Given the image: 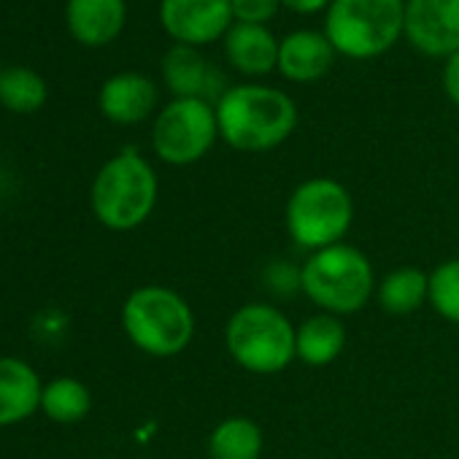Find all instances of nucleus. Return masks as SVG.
Wrapping results in <instances>:
<instances>
[{"label": "nucleus", "mask_w": 459, "mask_h": 459, "mask_svg": "<svg viewBox=\"0 0 459 459\" xmlns=\"http://www.w3.org/2000/svg\"><path fill=\"white\" fill-rule=\"evenodd\" d=\"M263 446V427L249 416H227L208 435L211 459H260Z\"/></svg>", "instance_id": "nucleus-18"}, {"label": "nucleus", "mask_w": 459, "mask_h": 459, "mask_svg": "<svg viewBox=\"0 0 459 459\" xmlns=\"http://www.w3.org/2000/svg\"><path fill=\"white\" fill-rule=\"evenodd\" d=\"M443 87H446V95L459 106V52L448 57L446 63V71H443Z\"/></svg>", "instance_id": "nucleus-25"}, {"label": "nucleus", "mask_w": 459, "mask_h": 459, "mask_svg": "<svg viewBox=\"0 0 459 459\" xmlns=\"http://www.w3.org/2000/svg\"><path fill=\"white\" fill-rule=\"evenodd\" d=\"M219 135L216 111L203 98H176L168 103L152 133L154 152L168 165H192L208 154Z\"/></svg>", "instance_id": "nucleus-8"}, {"label": "nucleus", "mask_w": 459, "mask_h": 459, "mask_svg": "<svg viewBox=\"0 0 459 459\" xmlns=\"http://www.w3.org/2000/svg\"><path fill=\"white\" fill-rule=\"evenodd\" d=\"M376 273L365 252L349 244H335L308 255L300 265V292L333 316L362 311L376 295Z\"/></svg>", "instance_id": "nucleus-2"}, {"label": "nucleus", "mask_w": 459, "mask_h": 459, "mask_svg": "<svg viewBox=\"0 0 459 459\" xmlns=\"http://www.w3.org/2000/svg\"><path fill=\"white\" fill-rule=\"evenodd\" d=\"M122 327L135 349L149 357H176L195 338V311L170 287L146 284L127 295Z\"/></svg>", "instance_id": "nucleus-4"}, {"label": "nucleus", "mask_w": 459, "mask_h": 459, "mask_svg": "<svg viewBox=\"0 0 459 459\" xmlns=\"http://www.w3.org/2000/svg\"><path fill=\"white\" fill-rule=\"evenodd\" d=\"M233 4V17L244 25H263L279 12V0H230Z\"/></svg>", "instance_id": "nucleus-24"}, {"label": "nucleus", "mask_w": 459, "mask_h": 459, "mask_svg": "<svg viewBox=\"0 0 459 459\" xmlns=\"http://www.w3.org/2000/svg\"><path fill=\"white\" fill-rule=\"evenodd\" d=\"M403 30V0H333L327 14L330 44L354 60L386 52Z\"/></svg>", "instance_id": "nucleus-7"}, {"label": "nucleus", "mask_w": 459, "mask_h": 459, "mask_svg": "<svg viewBox=\"0 0 459 459\" xmlns=\"http://www.w3.org/2000/svg\"><path fill=\"white\" fill-rule=\"evenodd\" d=\"M0 103L14 114H33L47 103V84L30 68L0 71Z\"/></svg>", "instance_id": "nucleus-21"}, {"label": "nucleus", "mask_w": 459, "mask_h": 459, "mask_svg": "<svg viewBox=\"0 0 459 459\" xmlns=\"http://www.w3.org/2000/svg\"><path fill=\"white\" fill-rule=\"evenodd\" d=\"M216 122L219 135L230 146L257 154L276 149L292 135L298 125V108L273 87L241 84L219 98Z\"/></svg>", "instance_id": "nucleus-1"}, {"label": "nucleus", "mask_w": 459, "mask_h": 459, "mask_svg": "<svg viewBox=\"0 0 459 459\" xmlns=\"http://www.w3.org/2000/svg\"><path fill=\"white\" fill-rule=\"evenodd\" d=\"M335 60V47L327 36L314 30H300L284 39L279 47V71L290 82H316L322 79Z\"/></svg>", "instance_id": "nucleus-13"}, {"label": "nucleus", "mask_w": 459, "mask_h": 459, "mask_svg": "<svg viewBox=\"0 0 459 459\" xmlns=\"http://www.w3.org/2000/svg\"><path fill=\"white\" fill-rule=\"evenodd\" d=\"M376 300L384 314L408 316L421 306H429V273L421 268H397L376 284Z\"/></svg>", "instance_id": "nucleus-17"}, {"label": "nucleus", "mask_w": 459, "mask_h": 459, "mask_svg": "<svg viewBox=\"0 0 459 459\" xmlns=\"http://www.w3.org/2000/svg\"><path fill=\"white\" fill-rule=\"evenodd\" d=\"M265 281H268L271 292H276L279 298H290V295L300 292V268L287 265V263H273L265 271Z\"/></svg>", "instance_id": "nucleus-23"}, {"label": "nucleus", "mask_w": 459, "mask_h": 459, "mask_svg": "<svg viewBox=\"0 0 459 459\" xmlns=\"http://www.w3.org/2000/svg\"><path fill=\"white\" fill-rule=\"evenodd\" d=\"M90 408H92V394L79 378L71 376L55 378L41 392V411L57 424L82 421L90 413Z\"/></svg>", "instance_id": "nucleus-20"}, {"label": "nucleus", "mask_w": 459, "mask_h": 459, "mask_svg": "<svg viewBox=\"0 0 459 459\" xmlns=\"http://www.w3.org/2000/svg\"><path fill=\"white\" fill-rule=\"evenodd\" d=\"M162 74L176 98H203L208 90V65L192 47H173L162 60Z\"/></svg>", "instance_id": "nucleus-19"}, {"label": "nucleus", "mask_w": 459, "mask_h": 459, "mask_svg": "<svg viewBox=\"0 0 459 459\" xmlns=\"http://www.w3.org/2000/svg\"><path fill=\"white\" fill-rule=\"evenodd\" d=\"M157 106V87L141 74H119L100 90V111L117 125L143 122Z\"/></svg>", "instance_id": "nucleus-12"}, {"label": "nucleus", "mask_w": 459, "mask_h": 459, "mask_svg": "<svg viewBox=\"0 0 459 459\" xmlns=\"http://www.w3.org/2000/svg\"><path fill=\"white\" fill-rule=\"evenodd\" d=\"M44 384L39 373L17 357H0V427L25 421L41 408Z\"/></svg>", "instance_id": "nucleus-11"}, {"label": "nucleus", "mask_w": 459, "mask_h": 459, "mask_svg": "<svg viewBox=\"0 0 459 459\" xmlns=\"http://www.w3.org/2000/svg\"><path fill=\"white\" fill-rule=\"evenodd\" d=\"M157 192L160 184L154 168L135 149H125L98 170L90 203L103 227L114 233H127L152 216Z\"/></svg>", "instance_id": "nucleus-3"}, {"label": "nucleus", "mask_w": 459, "mask_h": 459, "mask_svg": "<svg viewBox=\"0 0 459 459\" xmlns=\"http://www.w3.org/2000/svg\"><path fill=\"white\" fill-rule=\"evenodd\" d=\"M405 36L429 57L459 52V0H408Z\"/></svg>", "instance_id": "nucleus-9"}, {"label": "nucleus", "mask_w": 459, "mask_h": 459, "mask_svg": "<svg viewBox=\"0 0 459 459\" xmlns=\"http://www.w3.org/2000/svg\"><path fill=\"white\" fill-rule=\"evenodd\" d=\"M224 52L241 74L257 76L279 65V44L263 25H236L227 33Z\"/></svg>", "instance_id": "nucleus-16"}, {"label": "nucleus", "mask_w": 459, "mask_h": 459, "mask_svg": "<svg viewBox=\"0 0 459 459\" xmlns=\"http://www.w3.org/2000/svg\"><path fill=\"white\" fill-rule=\"evenodd\" d=\"M224 346L238 368L255 376H276L298 359L295 325L265 303H247L224 325Z\"/></svg>", "instance_id": "nucleus-5"}, {"label": "nucleus", "mask_w": 459, "mask_h": 459, "mask_svg": "<svg viewBox=\"0 0 459 459\" xmlns=\"http://www.w3.org/2000/svg\"><path fill=\"white\" fill-rule=\"evenodd\" d=\"M354 221V200L349 189L327 176L303 181L287 200L284 224L290 238L306 249L319 252L343 244Z\"/></svg>", "instance_id": "nucleus-6"}, {"label": "nucleus", "mask_w": 459, "mask_h": 459, "mask_svg": "<svg viewBox=\"0 0 459 459\" xmlns=\"http://www.w3.org/2000/svg\"><path fill=\"white\" fill-rule=\"evenodd\" d=\"M284 6H290L298 14H314L327 6V0H281Z\"/></svg>", "instance_id": "nucleus-26"}, {"label": "nucleus", "mask_w": 459, "mask_h": 459, "mask_svg": "<svg viewBox=\"0 0 459 459\" xmlns=\"http://www.w3.org/2000/svg\"><path fill=\"white\" fill-rule=\"evenodd\" d=\"M125 25V0H68V28L76 41L103 47Z\"/></svg>", "instance_id": "nucleus-15"}, {"label": "nucleus", "mask_w": 459, "mask_h": 459, "mask_svg": "<svg viewBox=\"0 0 459 459\" xmlns=\"http://www.w3.org/2000/svg\"><path fill=\"white\" fill-rule=\"evenodd\" d=\"M429 306L446 322L459 325V257L440 263L429 273Z\"/></svg>", "instance_id": "nucleus-22"}, {"label": "nucleus", "mask_w": 459, "mask_h": 459, "mask_svg": "<svg viewBox=\"0 0 459 459\" xmlns=\"http://www.w3.org/2000/svg\"><path fill=\"white\" fill-rule=\"evenodd\" d=\"M346 341L349 333L341 316L333 314H314L295 327V354L311 368L333 365L343 354Z\"/></svg>", "instance_id": "nucleus-14"}, {"label": "nucleus", "mask_w": 459, "mask_h": 459, "mask_svg": "<svg viewBox=\"0 0 459 459\" xmlns=\"http://www.w3.org/2000/svg\"><path fill=\"white\" fill-rule=\"evenodd\" d=\"M160 17L165 30L184 47L216 41L233 20L230 0H162Z\"/></svg>", "instance_id": "nucleus-10"}]
</instances>
